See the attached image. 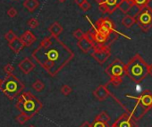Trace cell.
Wrapping results in <instances>:
<instances>
[{
	"mask_svg": "<svg viewBox=\"0 0 152 127\" xmlns=\"http://www.w3.org/2000/svg\"><path fill=\"white\" fill-rule=\"evenodd\" d=\"M32 57L51 77H56L73 59L74 53L58 37L51 35L41 40Z\"/></svg>",
	"mask_w": 152,
	"mask_h": 127,
	"instance_id": "6da1fadb",
	"label": "cell"
},
{
	"mask_svg": "<svg viewBox=\"0 0 152 127\" xmlns=\"http://www.w3.org/2000/svg\"><path fill=\"white\" fill-rule=\"evenodd\" d=\"M149 67L148 63L140 54H136L126 64V76L133 82L140 84L148 75H149Z\"/></svg>",
	"mask_w": 152,
	"mask_h": 127,
	"instance_id": "7a4b0ae2",
	"label": "cell"
},
{
	"mask_svg": "<svg viewBox=\"0 0 152 127\" xmlns=\"http://www.w3.org/2000/svg\"><path fill=\"white\" fill-rule=\"evenodd\" d=\"M125 98L135 100L134 106L128 112L135 121L140 120L148 110L152 108V92L150 90H144L140 95L137 97L125 94Z\"/></svg>",
	"mask_w": 152,
	"mask_h": 127,
	"instance_id": "3957f363",
	"label": "cell"
},
{
	"mask_svg": "<svg viewBox=\"0 0 152 127\" xmlns=\"http://www.w3.org/2000/svg\"><path fill=\"white\" fill-rule=\"evenodd\" d=\"M42 103L30 92L22 93L16 102V108L24 115L33 117L42 108Z\"/></svg>",
	"mask_w": 152,
	"mask_h": 127,
	"instance_id": "277c9868",
	"label": "cell"
},
{
	"mask_svg": "<svg viewBox=\"0 0 152 127\" xmlns=\"http://www.w3.org/2000/svg\"><path fill=\"white\" fill-rule=\"evenodd\" d=\"M23 89L24 85L13 74L7 75L5 79H3L2 85L0 87V90L11 100L15 99L23 92Z\"/></svg>",
	"mask_w": 152,
	"mask_h": 127,
	"instance_id": "5b68a950",
	"label": "cell"
},
{
	"mask_svg": "<svg viewBox=\"0 0 152 127\" xmlns=\"http://www.w3.org/2000/svg\"><path fill=\"white\" fill-rule=\"evenodd\" d=\"M136 22L142 31L148 32L152 28V12L146 7L139 8L138 13L134 15Z\"/></svg>",
	"mask_w": 152,
	"mask_h": 127,
	"instance_id": "8992f818",
	"label": "cell"
},
{
	"mask_svg": "<svg viewBox=\"0 0 152 127\" xmlns=\"http://www.w3.org/2000/svg\"><path fill=\"white\" fill-rule=\"evenodd\" d=\"M106 73L109 76L110 78L112 77H124L126 76V64L119 60H114L106 69Z\"/></svg>",
	"mask_w": 152,
	"mask_h": 127,
	"instance_id": "52a82bcc",
	"label": "cell"
},
{
	"mask_svg": "<svg viewBox=\"0 0 152 127\" xmlns=\"http://www.w3.org/2000/svg\"><path fill=\"white\" fill-rule=\"evenodd\" d=\"M111 55L110 46L109 45H96L93 49V52L91 56L99 63V64H104V63L108 60Z\"/></svg>",
	"mask_w": 152,
	"mask_h": 127,
	"instance_id": "ba28073f",
	"label": "cell"
},
{
	"mask_svg": "<svg viewBox=\"0 0 152 127\" xmlns=\"http://www.w3.org/2000/svg\"><path fill=\"white\" fill-rule=\"evenodd\" d=\"M96 27L99 31L106 34L108 37L112 33L120 34L115 30L114 22L111 20H109L108 18H102V19L98 20V22H96Z\"/></svg>",
	"mask_w": 152,
	"mask_h": 127,
	"instance_id": "9c48e42d",
	"label": "cell"
},
{
	"mask_svg": "<svg viewBox=\"0 0 152 127\" xmlns=\"http://www.w3.org/2000/svg\"><path fill=\"white\" fill-rule=\"evenodd\" d=\"M112 125L115 127H138L135 120L128 112L124 113Z\"/></svg>",
	"mask_w": 152,
	"mask_h": 127,
	"instance_id": "30bf717a",
	"label": "cell"
},
{
	"mask_svg": "<svg viewBox=\"0 0 152 127\" xmlns=\"http://www.w3.org/2000/svg\"><path fill=\"white\" fill-rule=\"evenodd\" d=\"M86 18L91 22V25H92V30L94 31V41H95V43H96L98 45H103V44H105L108 41V37H107L106 34L102 33L101 31H99V30L97 29V27H94V25L92 24L91 21L89 19L88 16H86Z\"/></svg>",
	"mask_w": 152,
	"mask_h": 127,
	"instance_id": "8fae6325",
	"label": "cell"
},
{
	"mask_svg": "<svg viewBox=\"0 0 152 127\" xmlns=\"http://www.w3.org/2000/svg\"><path fill=\"white\" fill-rule=\"evenodd\" d=\"M93 95L97 100H99L100 101H104L109 97L110 92L107 88L106 85H101L98 86V88L95 91H93Z\"/></svg>",
	"mask_w": 152,
	"mask_h": 127,
	"instance_id": "7c38bea8",
	"label": "cell"
},
{
	"mask_svg": "<svg viewBox=\"0 0 152 127\" xmlns=\"http://www.w3.org/2000/svg\"><path fill=\"white\" fill-rule=\"evenodd\" d=\"M18 68L23 74H29L34 70L35 64L30 58H24L18 64Z\"/></svg>",
	"mask_w": 152,
	"mask_h": 127,
	"instance_id": "4fadbf2b",
	"label": "cell"
},
{
	"mask_svg": "<svg viewBox=\"0 0 152 127\" xmlns=\"http://www.w3.org/2000/svg\"><path fill=\"white\" fill-rule=\"evenodd\" d=\"M77 46L80 48V50H82L83 52H89L90 51L93 50L95 48V43L91 41L90 39H88L86 37H84L83 38L78 40L77 43Z\"/></svg>",
	"mask_w": 152,
	"mask_h": 127,
	"instance_id": "5bb4252c",
	"label": "cell"
},
{
	"mask_svg": "<svg viewBox=\"0 0 152 127\" xmlns=\"http://www.w3.org/2000/svg\"><path fill=\"white\" fill-rule=\"evenodd\" d=\"M20 38L22 39V41L23 42L25 46H30L35 41H36V37L34 36V34L30 31V30H26L21 37Z\"/></svg>",
	"mask_w": 152,
	"mask_h": 127,
	"instance_id": "9a60e30c",
	"label": "cell"
},
{
	"mask_svg": "<svg viewBox=\"0 0 152 127\" xmlns=\"http://www.w3.org/2000/svg\"><path fill=\"white\" fill-rule=\"evenodd\" d=\"M8 45H9L10 49L13 52H15V53H18L19 52H21L23 49V47L25 46L23 42L22 41V39L18 37L15 39H14L13 41L8 42Z\"/></svg>",
	"mask_w": 152,
	"mask_h": 127,
	"instance_id": "2e32d148",
	"label": "cell"
},
{
	"mask_svg": "<svg viewBox=\"0 0 152 127\" xmlns=\"http://www.w3.org/2000/svg\"><path fill=\"white\" fill-rule=\"evenodd\" d=\"M134 6L135 5L133 0H120V2L118 4V9L122 13L127 14Z\"/></svg>",
	"mask_w": 152,
	"mask_h": 127,
	"instance_id": "e0dca14e",
	"label": "cell"
},
{
	"mask_svg": "<svg viewBox=\"0 0 152 127\" xmlns=\"http://www.w3.org/2000/svg\"><path fill=\"white\" fill-rule=\"evenodd\" d=\"M63 27L61 26V24L57 22H55L49 28H48V31L50 32V34L52 36L55 37H58L62 32H63Z\"/></svg>",
	"mask_w": 152,
	"mask_h": 127,
	"instance_id": "ac0fdd59",
	"label": "cell"
},
{
	"mask_svg": "<svg viewBox=\"0 0 152 127\" xmlns=\"http://www.w3.org/2000/svg\"><path fill=\"white\" fill-rule=\"evenodd\" d=\"M39 6L38 0H25L23 2V6L30 12L33 13Z\"/></svg>",
	"mask_w": 152,
	"mask_h": 127,
	"instance_id": "d6986e66",
	"label": "cell"
},
{
	"mask_svg": "<svg viewBox=\"0 0 152 127\" xmlns=\"http://www.w3.org/2000/svg\"><path fill=\"white\" fill-rule=\"evenodd\" d=\"M102 2H105L108 8V14H112L115 10L118 8V4L120 0H104Z\"/></svg>",
	"mask_w": 152,
	"mask_h": 127,
	"instance_id": "ffe728a7",
	"label": "cell"
},
{
	"mask_svg": "<svg viewBox=\"0 0 152 127\" xmlns=\"http://www.w3.org/2000/svg\"><path fill=\"white\" fill-rule=\"evenodd\" d=\"M135 23H136V18L132 15H125L122 20V24L127 29H130Z\"/></svg>",
	"mask_w": 152,
	"mask_h": 127,
	"instance_id": "44dd1931",
	"label": "cell"
},
{
	"mask_svg": "<svg viewBox=\"0 0 152 127\" xmlns=\"http://www.w3.org/2000/svg\"><path fill=\"white\" fill-rule=\"evenodd\" d=\"M92 126L93 127H110L111 125H109V123L108 122L102 121V120H99V119L95 118L94 119V122L92 123Z\"/></svg>",
	"mask_w": 152,
	"mask_h": 127,
	"instance_id": "7402d4cb",
	"label": "cell"
},
{
	"mask_svg": "<svg viewBox=\"0 0 152 127\" xmlns=\"http://www.w3.org/2000/svg\"><path fill=\"white\" fill-rule=\"evenodd\" d=\"M32 88L36 91V92H41L44 90L45 88V85L42 81L40 80H36L33 84H32Z\"/></svg>",
	"mask_w": 152,
	"mask_h": 127,
	"instance_id": "603a6c76",
	"label": "cell"
},
{
	"mask_svg": "<svg viewBox=\"0 0 152 127\" xmlns=\"http://www.w3.org/2000/svg\"><path fill=\"white\" fill-rule=\"evenodd\" d=\"M31 118V116H27V115H24V114H20V115H18L17 116H16V121L19 123H21V124H23V123H25L27 121H29L30 119Z\"/></svg>",
	"mask_w": 152,
	"mask_h": 127,
	"instance_id": "cb8c5ba5",
	"label": "cell"
},
{
	"mask_svg": "<svg viewBox=\"0 0 152 127\" xmlns=\"http://www.w3.org/2000/svg\"><path fill=\"white\" fill-rule=\"evenodd\" d=\"M95 118L102 120V121H106V122H108V123L110 122V116L106 111H101L99 114H98V116Z\"/></svg>",
	"mask_w": 152,
	"mask_h": 127,
	"instance_id": "d4e9b609",
	"label": "cell"
},
{
	"mask_svg": "<svg viewBox=\"0 0 152 127\" xmlns=\"http://www.w3.org/2000/svg\"><path fill=\"white\" fill-rule=\"evenodd\" d=\"M122 83H123L122 77H112V78H110V81H109V84L115 87L120 86L122 85Z\"/></svg>",
	"mask_w": 152,
	"mask_h": 127,
	"instance_id": "484cf974",
	"label": "cell"
},
{
	"mask_svg": "<svg viewBox=\"0 0 152 127\" xmlns=\"http://www.w3.org/2000/svg\"><path fill=\"white\" fill-rule=\"evenodd\" d=\"M72 88L69 86V85H64L62 87H61V89H60V92L62 93V94L63 95H64V96H68V95H70L71 94V93H72Z\"/></svg>",
	"mask_w": 152,
	"mask_h": 127,
	"instance_id": "4316f807",
	"label": "cell"
},
{
	"mask_svg": "<svg viewBox=\"0 0 152 127\" xmlns=\"http://www.w3.org/2000/svg\"><path fill=\"white\" fill-rule=\"evenodd\" d=\"M72 35H73V37H74L76 39H78V40H80V39H82V38H83V37H85V33H84L82 29H76V30L72 33Z\"/></svg>",
	"mask_w": 152,
	"mask_h": 127,
	"instance_id": "83f0119b",
	"label": "cell"
},
{
	"mask_svg": "<svg viewBox=\"0 0 152 127\" xmlns=\"http://www.w3.org/2000/svg\"><path fill=\"white\" fill-rule=\"evenodd\" d=\"M39 22L36 18H31L28 21V26L31 29H36L37 27H39Z\"/></svg>",
	"mask_w": 152,
	"mask_h": 127,
	"instance_id": "f1b7e54d",
	"label": "cell"
},
{
	"mask_svg": "<svg viewBox=\"0 0 152 127\" xmlns=\"http://www.w3.org/2000/svg\"><path fill=\"white\" fill-rule=\"evenodd\" d=\"M17 37V36L14 33V31H12V30H9L6 35H5V38L8 41V42H11V41H13L14 39H15Z\"/></svg>",
	"mask_w": 152,
	"mask_h": 127,
	"instance_id": "f546056e",
	"label": "cell"
},
{
	"mask_svg": "<svg viewBox=\"0 0 152 127\" xmlns=\"http://www.w3.org/2000/svg\"><path fill=\"white\" fill-rule=\"evenodd\" d=\"M4 70H5V72H6L7 75H11V74H13L14 71H15V67H14L12 64H7V65L4 67Z\"/></svg>",
	"mask_w": 152,
	"mask_h": 127,
	"instance_id": "4dcf8cb0",
	"label": "cell"
},
{
	"mask_svg": "<svg viewBox=\"0 0 152 127\" xmlns=\"http://www.w3.org/2000/svg\"><path fill=\"white\" fill-rule=\"evenodd\" d=\"M99 11H101L103 14H108V8H107V6L106 5L105 2H100V3H99Z\"/></svg>",
	"mask_w": 152,
	"mask_h": 127,
	"instance_id": "1f68e13d",
	"label": "cell"
},
{
	"mask_svg": "<svg viewBox=\"0 0 152 127\" xmlns=\"http://www.w3.org/2000/svg\"><path fill=\"white\" fill-rule=\"evenodd\" d=\"M80 8L83 10V11H84V12H87V11H89L91 8V5L90 4V2H88L87 0L86 1L80 6Z\"/></svg>",
	"mask_w": 152,
	"mask_h": 127,
	"instance_id": "d6a6232c",
	"label": "cell"
},
{
	"mask_svg": "<svg viewBox=\"0 0 152 127\" xmlns=\"http://www.w3.org/2000/svg\"><path fill=\"white\" fill-rule=\"evenodd\" d=\"M133 1H134V5L135 6H137L141 8V7H145L146 3H147L148 0H133Z\"/></svg>",
	"mask_w": 152,
	"mask_h": 127,
	"instance_id": "836d02e7",
	"label": "cell"
},
{
	"mask_svg": "<svg viewBox=\"0 0 152 127\" xmlns=\"http://www.w3.org/2000/svg\"><path fill=\"white\" fill-rule=\"evenodd\" d=\"M7 15L10 17V18H14L17 15V11L15 7H11L10 9H8L7 11Z\"/></svg>",
	"mask_w": 152,
	"mask_h": 127,
	"instance_id": "e575fe53",
	"label": "cell"
},
{
	"mask_svg": "<svg viewBox=\"0 0 152 127\" xmlns=\"http://www.w3.org/2000/svg\"><path fill=\"white\" fill-rule=\"evenodd\" d=\"M146 8H148L149 11L152 12V0H148L147 3H146V6H145Z\"/></svg>",
	"mask_w": 152,
	"mask_h": 127,
	"instance_id": "d590c367",
	"label": "cell"
},
{
	"mask_svg": "<svg viewBox=\"0 0 152 127\" xmlns=\"http://www.w3.org/2000/svg\"><path fill=\"white\" fill-rule=\"evenodd\" d=\"M79 127H93L92 126V123H89V122H84L81 126H79Z\"/></svg>",
	"mask_w": 152,
	"mask_h": 127,
	"instance_id": "8d00e7d4",
	"label": "cell"
},
{
	"mask_svg": "<svg viewBox=\"0 0 152 127\" xmlns=\"http://www.w3.org/2000/svg\"><path fill=\"white\" fill-rule=\"evenodd\" d=\"M86 1V0H74V2H75V4H77L79 6H81L84 2Z\"/></svg>",
	"mask_w": 152,
	"mask_h": 127,
	"instance_id": "74e56055",
	"label": "cell"
},
{
	"mask_svg": "<svg viewBox=\"0 0 152 127\" xmlns=\"http://www.w3.org/2000/svg\"><path fill=\"white\" fill-rule=\"evenodd\" d=\"M58 2H60V3H64V2H65L66 0H57Z\"/></svg>",
	"mask_w": 152,
	"mask_h": 127,
	"instance_id": "f35d334b",
	"label": "cell"
},
{
	"mask_svg": "<svg viewBox=\"0 0 152 127\" xmlns=\"http://www.w3.org/2000/svg\"><path fill=\"white\" fill-rule=\"evenodd\" d=\"M96 2H98V3H100V2H102V1H104V0H95Z\"/></svg>",
	"mask_w": 152,
	"mask_h": 127,
	"instance_id": "ab89813d",
	"label": "cell"
},
{
	"mask_svg": "<svg viewBox=\"0 0 152 127\" xmlns=\"http://www.w3.org/2000/svg\"><path fill=\"white\" fill-rule=\"evenodd\" d=\"M2 82H3V80L0 79V87H1V85H2Z\"/></svg>",
	"mask_w": 152,
	"mask_h": 127,
	"instance_id": "60d3db41",
	"label": "cell"
},
{
	"mask_svg": "<svg viewBox=\"0 0 152 127\" xmlns=\"http://www.w3.org/2000/svg\"><path fill=\"white\" fill-rule=\"evenodd\" d=\"M29 127H36V126H34V125H30Z\"/></svg>",
	"mask_w": 152,
	"mask_h": 127,
	"instance_id": "b9f144b4",
	"label": "cell"
},
{
	"mask_svg": "<svg viewBox=\"0 0 152 127\" xmlns=\"http://www.w3.org/2000/svg\"><path fill=\"white\" fill-rule=\"evenodd\" d=\"M110 127H115V126H114V125H111Z\"/></svg>",
	"mask_w": 152,
	"mask_h": 127,
	"instance_id": "7bdbcfd3",
	"label": "cell"
}]
</instances>
